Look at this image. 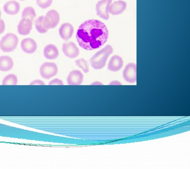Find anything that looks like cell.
I'll list each match as a JSON object with an SVG mask.
<instances>
[{
  "mask_svg": "<svg viewBox=\"0 0 190 169\" xmlns=\"http://www.w3.org/2000/svg\"><path fill=\"white\" fill-rule=\"evenodd\" d=\"M107 27L99 20H86L80 25L76 33L77 42L85 50H94L100 48L107 41Z\"/></svg>",
  "mask_w": 190,
  "mask_h": 169,
  "instance_id": "obj_1",
  "label": "cell"
},
{
  "mask_svg": "<svg viewBox=\"0 0 190 169\" xmlns=\"http://www.w3.org/2000/svg\"><path fill=\"white\" fill-rule=\"evenodd\" d=\"M113 52V48L111 45L106 46L105 48L97 51L90 59L92 67L98 70L103 68L106 65L108 56Z\"/></svg>",
  "mask_w": 190,
  "mask_h": 169,
  "instance_id": "obj_2",
  "label": "cell"
},
{
  "mask_svg": "<svg viewBox=\"0 0 190 169\" xmlns=\"http://www.w3.org/2000/svg\"><path fill=\"white\" fill-rule=\"evenodd\" d=\"M18 44L17 35L13 33H8L0 41V49L4 53H10L15 50Z\"/></svg>",
  "mask_w": 190,
  "mask_h": 169,
  "instance_id": "obj_3",
  "label": "cell"
},
{
  "mask_svg": "<svg viewBox=\"0 0 190 169\" xmlns=\"http://www.w3.org/2000/svg\"><path fill=\"white\" fill-rule=\"evenodd\" d=\"M60 20L59 14L57 10H52L48 11L43 19V27L46 29H53L57 26Z\"/></svg>",
  "mask_w": 190,
  "mask_h": 169,
  "instance_id": "obj_4",
  "label": "cell"
},
{
  "mask_svg": "<svg viewBox=\"0 0 190 169\" xmlns=\"http://www.w3.org/2000/svg\"><path fill=\"white\" fill-rule=\"evenodd\" d=\"M58 67L54 62H45L40 68V73L42 77L50 79L58 74Z\"/></svg>",
  "mask_w": 190,
  "mask_h": 169,
  "instance_id": "obj_5",
  "label": "cell"
},
{
  "mask_svg": "<svg viewBox=\"0 0 190 169\" xmlns=\"http://www.w3.org/2000/svg\"><path fill=\"white\" fill-rule=\"evenodd\" d=\"M125 80L129 83H134L137 81V66L134 63H129L125 67L123 72Z\"/></svg>",
  "mask_w": 190,
  "mask_h": 169,
  "instance_id": "obj_6",
  "label": "cell"
},
{
  "mask_svg": "<svg viewBox=\"0 0 190 169\" xmlns=\"http://www.w3.org/2000/svg\"><path fill=\"white\" fill-rule=\"evenodd\" d=\"M112 0H101L96 4L97 15L105 20H108L110 18L108 9Z\"/></svg>",
  "mask_w": 190,
  "mask_h": 169,
  "instance_id": "obj_7",
  "label": "cell"
},
{
  "mask_svg": "<svg viewBox=\"0 0 190 169\" xmlns=\"http://www.w3.org/2000/svg\"><path fill=\"white\" fill-rule=\"evenodd\" d=\"M62 51L64 55L69 58H75L79 54V50L75 44L72 42L63 43L62 46Z\"/></svg>",
  "mask_w": 190,
  "mask_h": 169,
  "instance_id": "obj_8",
  "label": "cell"
},
{
  "mask_svg": "<svg viewBox=\"0 0 190 169\" xmlns=\"http://www.w3.org/2000/svg\"><path fill=\"white\" fill-rule=\"evenodd\" d=\"M84 79V75L80 71L75 70L69 73L67 83L69 85H80L82 84Z\"/></svg>",
  "mask_w": 190,
  "mask_h": 169,
  "instance_id": "obj_9",
  "label": "cell"
},
{
  "mask_svg": "<svg viewBox=\"0 0 190 169\" xmlns=\"http://www.w3.org/2000/svg\"><path fill=\"white\" fill-rule=\"evenodd\" d=\"M22 50L26 54H33L36 51L37 44L35 41L31 38H26L21 42Z\"/></svg>",
  "mask_w": 190,
  "mask_h": 169,
  "instance_id": "obj_10",
  "label": "cell"
},
{
  "mask_svg": "<svg viewBox=\"0 0 190 169\" xmlns=\"http://www.w3.org/2000/svg\"><path fill=\"white\" fill-rule=\"evenodd\" d=\"M74 33V28L69 23H64L59 29V35L62 39L67 41L71 39Z\"/></svg>",
  "mask_w": 190,
  "mask_h": 169,
  "instance_id": "obj_11",
  "label": "cell"
},
{
  "mask_svg": "<svg viewBox=\"0 0 190 169\" xmlns=\"http://www.w3.org/2000/svg\"><path fill=\"white\" fill-rule=\"evenodd\" d=\"M32 29V22L27 18H22L18 26V31L20 35L29 34Z\"/></svg>",
  "mask_w": 190,
  "mask_h": 169,
  "instance_id": "obj_12",
  "label": "cell"
},
{
  "mask_svg": "<svg viewBox=\"0 0 190 169\" xmlns=\"http://www.w3.org/2000/svg\"><path fill=\"white\" fill-rule=\"evenodd\" d=\"M127 4L124 1L119 0L111 4L108 9V13L112 15H118L122 14L126 8Z\"/></svg>",
  "mask_w": 190,
  "mask_h": 169,
  "instance_id": "obj_13",
  "label": "cell"
},
{
  "mask_svg": "<svg viewBox=\"0 0 190 169\" xmlns=\"http://www.w3.org/2000/svg\"><path fill=\"white\" fill-rule=\"evenodd\" d=\"M123 60L121 56L113 55L111 57L108 64V69L111 71H119L123 65Z\"/></svg>",
  "mask_w": 190,
  "mask_h": 169,
  "instance_id": "obj_14",
  "label": "cell"
},
{
  "mask_svg": "<svg viewBox=\"0 0 190 169\" xmlns=\"http://www.w3.org/2000/svg\"><path fill=\"white\" fill-rule=\"evenodd\" d=\"M44 55L45 58L49 60L55 59L59 56V51L53 44H49L44 49Z\"/></svg>",
  "mask_w": 190,
  "mask_h": 169,
  "instance_id": "obj_15",
  "label": "cell"
},
{
  "mask_svg": "<svg viewBox=\"0 0 190 169\" xmlns=\"http://www.w3.org/2000/svg\"><path fill=\"white\" fill-rule=\"evenodd\" d=\"M20 5L15 1H10L4 5V10L6 14L10 15H15L20 10Z\"/></svg>",
  "mask_w": 190,
  "mask_h": 169,
  "instance_id": "obj_16",
  "label": "cell"
},
{
  "mask_svg": "<svg viewBox=\"0 0 190 169\" xmlns=\"http://www.w3.org/2000/svg\"><path fill=\"white\" fill-rule=\"evenodd\" d=\"M14 63L13 59L8 55L0 56V71L3 72L9 71L14 67Z\"/></svg>",
  "mask_w": 190,
  "mask_h": 169,
  "instance_id": "obj_17",
  "label": "cell"
},
{
  "mask_svg": "<svg viewBox=\"0 0 190 169\" xmlns=\"http://www.w3.org/2000/svg\"><path fill=\"white\" fill-rule=\"evenodd\" d=\"M36 16L35 10L31 6H28L23 10L22 12V18L29 19L32 22Z\"/></svg>",
  "mask_w": 190,
  "mask_h": 169,
  "instance_id": "obj_18",
  "label": "cell"
},
{
  "mask_svg": "<svg viewBox=\"0 0 190 169\" xmlns=\"http://www.w3.org/2000/svg\"><path fill=\"white\" fill-rule=\"evenodd\" d=\"M18 83V77L14 74L6 75L2 81L3 85H17Z\"/></svg>",
  "mask_w": 190,
  "mask_h": 169,
  "instance_id": "obj_19",
  "label": "cell"
},
{
  "mask_svg": "<svg viewBox=\"0 0 190 169\" xmlns=\"http://www.w3.org/2000/svg\"><path fill=\"white\" fill-rule=\"evenodd\" d=\"M43 18H44V16H39L35 22L36 29H37L38 32L41 34L46 33L48 31V29H46L43 27V23H42Z\"/></svg>",
  "mask_w": 190,
  "mask_h": 169,
  "instance_id": "obj_20",
  "label": "cell"
},
{
  "mask_svg": "<svg viewBox=\"0 0 190 169\" xmlns=\"http://www.w3.org/2000/svg\"><path fill=\"white\" fill-rule=\"evenodd\" d=\"M75 63L77 66L81 68L85 73H88L89 72V64L87 60H86L85 59L82 58L76 60Z\"/></svg>",
  "mask_w": 190,
  "mask_h": 169,
  "instance_id": "obj_21",
  "label": "cell"
},
{
  "mask_svg": "<svg viewBox=\"0 0 190 169\" xmlns=\"http://www.w3.org/2000/svg\"><path fill=\"white\" fill-rule=\"evenodd\" d=\"M36 2L40 8L45 9L51 6L53 0H36Z\"/></svg>",
  "mask_w": 190,
  "mask_h": 169,
  "instance_id": "obj_22",
  "label": "cell"
},
{
  "mask_svg": "<svg viewBox=\"0 0 190 169\" xmlns=\"http://www.w3.org/2000/svg\"><path fill=\"white\" fill-rule=\"evenodd\" d=\"M50 85H63V82L61 80V79H53V80L51 81L49 83Z\"/></svg>",
  "mask_w": 190,
  "mask_h": 169,
  "instance_id": "obj_23",
  "label": "cell"
},
{
  "mask_svg": "<svg viewBox=\"0 0 190 169\" xmlns=\"http://www.w3.org/2000/svg\"><path fill=\"white\" fill-rule=\"evenodd\" d=\"M30 85H45V84L42 81L40 80H36L32 82Z\"/></svg>",
  "mask_w": 190,
  "mask_h": 169,
  "instance_id": "obj_24",
  "label": "cell"
},
{
  "mask_svg": "<svg viewBox=\"0 0 190 169\" xmlns=\"http://www.w3.org/2000/svg\"><path fill=\"white\" fill-rule=\"evenodd\" d=\"M5 30V23L2 19H0V34H2Z\"/></svg>",
  "mask_w": 190,
  "mask_h": 169,
  "instance_id": "obj_25",
  "label": "cell"
},
{
  "mask_svg": "<svg viewBox=\"0 0 190 169\" xmlns=\"http://www.w3.org/2000/svg\"><path fill=\"white\" fill-rule=\"evenodd\" d=\"M110 85H121V83L117 81H113L111 82L110 83Z\"/></svg>",
  "mask_w": 190,
  "mask_h": 169,
  "instance_id": "obj_26",
  "label": "cell"
},
{
  "mask_svg": "<svg viewBox=\"0 0 190 169\" xmlns=\"http://www.w3.org/2000/svg\"><path fill=\"white\" fill-rule=\"evenodd\" d=\"M92 85H103V84L102 83H100V82H95L92 83Z\"/></svg>",
  "mask_w": 190,
  "mask_h": 169,
  "instance_id": "obj_27",
  "label": "cell"
},
{
  "mask_svg": "<svg viewBox=\"0 0 190 169\" xmlns=\"http://www.w3.org/2000/svg\"><path fill=\"white\" fill-rule=\"evenodd\" d=\"M1 10H0V19H1Z\"/></svg>",
  "mask_w": 190,
  "mask_h": 169,
  "instance_id": "obj_28",
  "label": "cell"
},
{
  "mask_svg": "<svg viewBox=\"0 0 190 169\" xmlns=\"http://www.w3.org/2000/svg\"><path fill=\"white\" fill-rule=\"evenodd\" d=\"M20 1H24V0H20Z\"/></svg>",
  "mask_w": 190,
  "mask_h": 169,
  "instance_id": "obj_29",
  "label": "cell"
}]
</instances>
